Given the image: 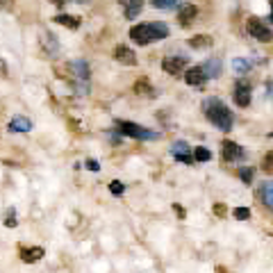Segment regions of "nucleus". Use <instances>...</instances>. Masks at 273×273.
Returning <instances> with one entry per match:
<instances>
[{
  "label": "nucleus",
  "instance_id": "412c9836",
  "mask_svg": "<svg viewBox=\"0 0 273 273\" xmlns=\"http://www.w3.org/2000/svg\"><path fill=\"white\" fill-rule=\"evenodd\" d=\"M150 25H153V37H155V41H160V39H166V37H169V27H166V23L155 21V23H150Z\"/></svg>",
  "mask_w": 273,
  "mask_h": 273
},
{
  "label": "nucleus",
  "instance_id": "9d476101",
  "mask_svg": "<svg viewBox=\"0 0 273 273\" xmlns=\"http://www.w3.org/2000/svg\"><path fill=\"white\" fill-rule=\"evenodd\" d=\"M114 57H116V62H121V64H125V66H134V64H137V55H134V50L128 48V46H116Z\"/></svg>",
  "mask_w": 273,
  "mask_h": 273
},
{
  "label": "nucleus",
  "instance_id": "1a4fd4ad",
  "mask_svg": "<svg viewBox=\"0 0 273 273\" xmlns=\"http://www.w3.org/2000/svg\"><path fill=\"white\" fill-rule=\"evenodd\" d=\"M200 71L205 73V78H219L221 73H223V62H221L219 57H209V59H205L203 64H200Z\"/></svg>",
  "mask_w": 273,
  "mask_h": 273
},
{
  "label": "nucleus",
  "instance_id": "aec40b11",
  "mask_svg": "<svg viewBox=\"0 0 273 273\" xmlns=\"http://www.w3.org/2000/svg\"><path fill=\"white\" fill-rule=\"evenodd\" d=\"M123 5H125V18H130V21L144 9V2H141V0H132V2H123Z\"/></svg>",
  "mask_w": 273,
  "mask_h": 273
},
{
  "label": "nucleus",
  "instance_id": "5701e85b",
  "mask_svg": "<svg viewBox=\"0 0 273 273\" xmlns=\"http://www.w3.org/2000/svg\"><path fill=\"white\" fill-rule=\"evenodd\" d=\"M209 160H212V153L207 148L198 146V148L193 150V162H209Z\"/></svg>",
  "mask_w": 273,
  "mask_h": 273
},
{
  "label": "nucleus",
  "instance_id": "dca6fc26",
  "mask_svg": "<svg viewBox=\"0 0 273 273\" xmlns=\"http://www.w3.org/2000/svg\"><path fill=\"white\" fill-rule=\"evenodd\" d=\"M214 43V39L209 37V34H198V37H191L189 39V46L196 50H203V48H209Z\"/></svg>",
  "mask_w": 273,
  "mask_h": 273
},
{
  "label": "nucleus",
  "instance_id": "6ab92c4d",
  "mask_svg": "<svg viewBox=\"0 0 273 273\" xmlns=\"http://www.w3.org/2000/svg\"><path fill=\"white\" fill-rule=\"evenodd\" d=\"M71 69L75 71V78H82V80H89V64H87L85 59H78L71 64Z\"/></svg>",
  "mask_w": 273,
  "mask_h": 273
},
{
  "label": "nucleus",
  "instance_id": "ddd939ff",
  "mask_svg": "<svg viewBox=\"0 0 273 273\" xmlns=\"http://www.w3.org/2000/svg\"><path fill=\"white\" fill-rule=\"evenodd\" d=\"M7 130H9V132H30V130H32V121L25 116H16L9 121Z\"/></svg>",
  "mask_w": 273,
  "mask_h": 273
},
{
  "label": "nucleus",
  "instance_id": "c85d7f7f",
  "mask_svg": "<svg viewBox=\"0 0 273 273\" xmlns=\"http://www.w3.org/2000/svg\"><path fill=\"white\" fill-rule=\"evenodd\" d=\"M14 209H9V212H7V219H5V225L7 228H16V219H14Z\"/></svg>",
  "mask_w": 273,
  "mask_h": 273
},
{
  "label": "nucleus",
  "instance_id": "39448f33",
  "mask_svg": "<svg viewBox=\"0 0 273 273\" xmlns=\"http://www.w3.org/2000/svg\"><path fill=\"white\" fill-rule=\"evenodd\" d=\"M187 64H189L187 57H182V55H169V57H164V62H162V69H164V73L176 75L187 69Z\"/></svg>",
  "mask_w": 273,
  "mask_h": 273
},
{
  "label": "nucleus",
  "instance_id": "b1692460",
  "mask_svg": "<svg viewBox=\"0 0 273 273\" xmlns=\"http://www.w3.org/2000/svg\"><path fill=\"white\" fill-rule=\"evenodd\" d=\"M153 7H157V9H173V7H180V2H176V0H153Z\"/></svg>",
  "mask_w": 273,
  "mask_h": 273
},
{
  "label": "nucleus",
  "instance_id": "423d86ee",
  "mask_svg": "<svg viewBox=\"0 0 273 273\" xmlns=\"http://www.w3.org/2000/svg\"><path fill=\"white\" fill-rule=\"evenodd\" d=\"M221 155H223L225 162H239L246 157V153H244V148H241L237 141L225 139L223 144H221Z\"/></svg>",
  "mask_w": 273,
  "mask_h": 273
},
{
  "label": "nucleus",
  "instance_id": "72a5a7b5",
  "mask_svg": "<svg viewBox=\"0 0 273 273\" xmlns=\"http://www.w3.org/2000/svg\"><path fill=\"white\" fill-rule=\"evenodd\" d=\"M271 137H273V132H271Z\"/></svg>",
  "mask_w": 273,
  "mask_h": 273
},
{
  "label": "nucleus",
  "instance_id": "393cba45",
  "mask_svg": "<svg viewBox=\"0 0 273 273\" xmlns=\"http://www.w3.org/2000/svg\"><path fill=\"white\" fill-rule=\"evenodd\" d=\"M253 176H255V169H251V166H244V169H239V178H241V182L251 184V182H253Z\"/></svg>",
  "mask_w": 273,
  "mask_h": 273
},
{
  "label": "nucleus",
  "instance_id": "cd10ccee",
  "mask_svg": "<svg viewBox=\"0 0 273 273\" xmlns=\"http://www.w3.org/2000/svg\"><path fill=\"white\" fill-rule=\"evenodd\" d=\"M262 164H264V169H267L269 173H273V150H269L267 155H264V162H262Z\"/></svg>",
  "mask_w": 273,
  "mask_h": 273
},
{
  "label": "nucleus",
  "instance_id": "7c9ffc66",
  "mask_svg": "<svg viewBox=\"0 0 273 273\" xmlns=\"http://www.w3.org/2000/svg\"><path fill=\"white\" fill-rule=\"evenodd\" d=\"M214 214L216 216H225V214H228V207H225V205H214Z\"/></svg>",
  "mask_w": 273,
  "mask_h": 273
},
{
  "label": "nucleus",
  "instance_id": "9b49d317",
  "mask_svg": "<svg viewBox=\"0 0 273 273\" xmlns=\"http://www.w3.org/2000/svg\"><path fill=\"white\" fill-rule=\"evenodd\" d=\"M205 73L200 71V66H191V69L184 73V82H187L189 87H203L205 85Z\"/></svg>",
  "mask_w": 273,
  "mask_h": 273
},
{
  "label": "nucleus",
  "instance_id": "f03ea898",
  "mask_svg": "<svg viewBox=\"0 0 273 273\" xmlns=\"http://www.w3.org/2000/svg\"><path fill=\"white\" fill-rule=\"evenodd\" d=\"M116 130L125 137H132V139H160V132H153V130H146L144 125L130 123V121H116Z\"/></svg>",
  "mask_w": 273,
  "mask_h": 273
},
{
  "label": "nucleus",
  "instance_id": "a878e982",
  "mask_svg": "<svg viewBox=\"0 0 273 273\" xmlns=\"http://www.w3.org/2000/svg\"><path fill=\"white\" fill-rule=\"evenodd\" d=\"M232 216H235L237 221H248L251 219V209L248 207H235L232 209Z\"/></svg>",
  "mask_w": 273,
  "mask_h": 273
},
{
  "label": "nucleus",
  "instance_id": "4468645a",
  "mask_svg": "<svg viewBox=\"0 0 273 273\" xmlns=\"http://www.w3.org/2000/svg\"><path fill=\"white\" fill-rule=\"evenodd\" d=\"M196 14H198V9H196V5H180V11H178V18H180V25L187 27L189 23L196 18Z\"/></svg>",
  "mask_w": 273,
  "mask_h": 273
},
{
  "label": "nucleus",
  "instance_id": "6e6552de",
  "mask_svg": "<svg viewBox=\"0 0 273 273\" xmlns=\"http://www.w3.org/2000/svg\"><path fill=\"white\" fill-rule=\"evenodd\" d=\"M251 98H253V91L248 82H237L235 85V102L239 107H248L251 105Z\"/></svg>",
  "mask_w": 273,
  "mask_h": 273
},
{
  "label": "nucleus",
  "instance_id": "bb28decb",
  "mask_svg": "<svg viewBox=\"0 0 273 273\" xmlns=\"http://www.w3.org/2000/svg\"><path fill=\"white\" fill-rule=\"evenodd\" d=\"M109 191H112L114 196H123L125 187H123V184H121L118 180H112V182H109Z\"/></svg>",
  "mask_w": 273,
  "mask_h": 273
},
{
  "label": "nucleus",
  "instance_id": "2f4dec72",
  "mask_svg": "<svg viewBox=\"0 0 273 273\" xmlns=\"http://www.w3.org/2000/svg\"><path fill=\"white\" fill-rule=\"evenodd\" d=\"M173 207H176L178 216H180V219H184V209H182V207H180V205H173Z\"/></svg>",
  "mask_w": 273,
  "mask_h": 273
},
{
  "label": "nucleus",
  "instance_id": "7ed1b4c3",
  "mask_svg": "<svg viewBox=\"0 0 273 273\" xmlns=\"http://www.w3.org/2000/svg\"><path fill=\"white\" fill-rule=\"evenodd\" d=\"M130 39H132L137 46H148L150 41H155V37H153V25H150V23L134 25L132 30H130Z\"/></svg>",
  "mask_w": 273,
  "mask_h": 273
},
{
  "label": "nucleus",
  "instance_id": "4be33fe9",
  "mask_svg": "<svg viewBox=\"0 0 273 273\" xmlns=\"http://www.w3.org/2000/svg\"><path fill=\"white\" fill-rule=\"evenodd\" d=\"M134 91H137V93H141V96H155V89L148 85V80L134 82Z\"/></svg>",
  "mask_w": 273,
  "mask_h": 273
},
{
  "label": "nucleus",
  "instance_id": "f8f14e48",
  "mask_svg": "<svg viewBox=\"0 0 273 273\" xmlns=\"http://www.w3.org/2000/svg\"><path fill=\"white\" fill-rule=\"evenodd\" d=\"M46 255V251H43L41 246H32V248H21V260L25 264H34L39 262L41 257Z\"/></svg>",
  "mask_w": 273,
  "mask_h": 273
},
{
  "label": "nucleus",
  "instance_id": "f257e3e1",
  "mask_svg": "<svg viewBox=\"0 0 273 273\" xmlns=\"http://www.w3.org/2000/svg\"><path fill=\"white\" fill-rule=\"evenodd\" d=\"M203 109H205V116L209 118V123L214 125L216 130H221V132H230L232 130L235 114H232V109L225 107L219 98H207L203 102Z\"/></svg>",
  "mask_w": 273,
  "mask_h": 273
},
{
  "label": "nucleus",
  "instance_id": "20e7f679",
  "mask_svg": "<svg viewBox=\"0 0 273 273\" xmlns=\"http://www.w3.org/2000/svg\"><path fill=\"white\" fill-rule=\"evenodd\" d=\"M248 32H251V37H255L257 41H262V43L273 41L271 27H267L262 21H257V18H248Z\"/></svg>",
  "mask_w": 273,
  "mask_h": 273
},
{
  "label": "nucleus",
  "instance_id": "a211bd4d",
  "mask_svg": "<svg viewBox=\"0 0 273 273\" xmlns=\"http://www.w3.org/2000/svg\"><path fill=\"white\" fill-rule=\"evenodd\" d=\"M232 69H235L237 75H246L248 71L253 69V62H251V59H241V57H237V59H232Z\"/></svg>",
  "mask_w": 273,
  "mask_h": 273
},
{
  "label": "nucleus",
  "instance_id": "c756f323",
  "mask_svg": "<svg viewBox=\"0 0 273 273\" xmlns=\"http://www.w3.org/2000/svg\"><path fill=\"white\" fill-rule=\"evenodd\" d=\"M85 166L89 169V171H100V164H98L96 160H87V162H85Z\"/></svg>",
  "mask_w": 273,
  "mask_h": 273
},
{
  "label": "nucleus",
  "instance_id": "473e14b6",
  "mask_svg": "<svg viewBox=\"0 0 273 273\" xmlns=\"http://www.w3.org/2000/svg\"><path fill=\"white\" fill-rule=\"evenodd\" d=\"M271 9H273V2H271ZM267 18H269V23H273V11H271V14H269Z\"/></svg>",
  "mask_w": 273,
  "mask_h": 273
},
{
  "label": "nucleus",
  "instance_id": "2eb2a0df",
  "mask_svg": "<svg viewBox=\"0 0 273 273\" xmlns=\"http://www.w3.org/2000/svg\"><path fill=\"white\" fill-rule=\"evenodd\" d=\"M260 198H262V203L267 205V207L273 209V180L264 182L262 187H260Z\"/></svg>",
  "mask_w": 273,
  "mask_h": 273
},
{
  "label": "nucleus",
  "instance_id": "0eeeda50",
  "mask_svg": "<svg viewBox=\"0 0 273 273\" xmlns=\"http://www.w3.org/2000/svg\"><path fill=\"white\" fill-rule=\"evenodd\" d=\"M171 155L173 160H178L180 164H193V155H191V146L187 141H176L171 146Z\"/></svg>",
  "mask_w": 273,
  "mask_h": 273
},
{
  "label": "nucleus",
  "instance_id": "f3484780",
  "mask_svg": "<svg viewBox=\"0 0 273 273\" xmlns=\"http://www.w3.org/2000/svg\"><path fill=\"white\" fill-rule=\"evenodd\" d=\"M55 23H59V25H66L69 30H78V27H80L78 16H71V14H57V16H55Z\"/></svg>",
  "mask_w": 273,
  "mask_h": 273
}]
</instances>
